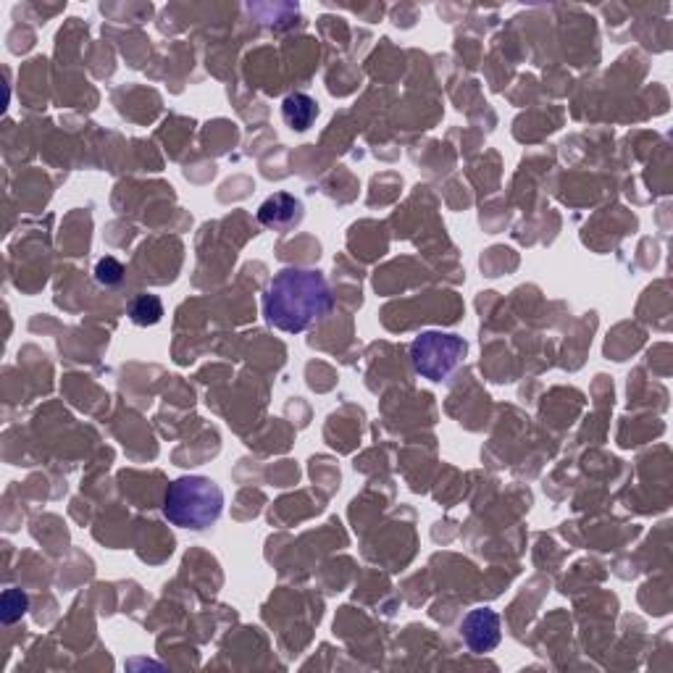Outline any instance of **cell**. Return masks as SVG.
Masks as SVG:
<instances>
[{"instance_id":"cell-7","label":"cell","mask_w":673,"mask_h":673,"mask_svg":"<svg viewBox=\"0 0 673 673\" xmlns=\"http://www.w3.org/2000/svg\"><path fill=\"white\" fill-rule=\"evenodd\" d=\"M127 316L135 321L137 326H156L163 319V303L156 295H137L132 303L127 305Z\"/></svg>"},{"instance_id":"cell-5","label":"cell","mask_w":673,"mask_h":673,"mask_svg":"<svg viewBox=\"0 0 673 673\" xmlns=\"http://www.w3.org/2000/svg\"><path fill=\"white\" fill-rule=\"evenodd\" d=\"M303 219V203L298 198H292L287 192H277L271 195L261 208H258V221L263 227L271 229H287L292 224H298Z\"/></svg>"},{"instance_id":"cell-9","label":"cell","mask_w":673,"mask_h":673,"mask_svg":"<svg viewBox=\"0 0 673 673\" xmlns=\"http://www.w3.org/2000/svg\"><path fill=\"white\" fill-rule=\"evenodd\" d=\"M95 279L100 284H106V287H114V284H119L124 279V266L111 256L100 258L98 266H95Z\"/></svg>"},{"instance_id":"cell-6","label":"cell","mask_w":673,"mask_h":673,"mask_svg":"<svg viewBox=\"0 0 673 673\" xmlns=\"http://www.w3.org/2000/svg\"><path fill=\"white\" fill-rule=\"evenodd\" d=\"M282 116L284 121H287V127H292L295 132H305V129L316 121V116H319V106H316V100L308 98V95L295 93L290 95V98H284Z\"/></svg>"},{"instance_id":"cell-4","label":"cell","mask_w":673,"mask_h":673,"mask_svg":"<svg viewBox=\"0 0 673 673\" xmlns=\"http://www.w3.org/2000/svg\"><path fill=\"white\" fill-rule=\"evenodd\" d=\"M463 639L471 652H492L500 645V616L489 608H476L463 618Z\"/></svg>"},{"instance_id":"cell-8","label":"cell","mask_w":673,"mask_h":673,"mask_svg":"<svg viewBox=\"0 0 673 673\" xmlns=\"http://www.w3.org/2000/svg\"><path fill=\"white\" fill-rule=\"evenodd\" d=\"M29 600L24 595L22 589H6L3 597H0V618H3V624H14L19 618L27 613Z\"/></svg>"},{"instance_id":"cell-3","label":"cell","mask_w":673,"mask_h":673,"mask_svg":"<svg viewBox=\"0 0 673 673\" xmlns=\"http://www.w3.org/2000/svg\"><path fill=\"white\" fill-rule=\"evenodd\" d=\"M468 345L458 334L424 332L411 345V363L429 382H442L466 358Z\"/></svg>"},{"instance_id":"cell-2","label":"cell","mask_w":673,"mask_h":673,"mask_svg":"<svg viewBox=\"0 0 673 673\" xmlns=\"http://www.w3.org/2000/svg\"><path fill=\"white\" fill-rule=\"evenodd\" d=\"M224 511V492L206 476H182L169 484L163 497V516L179 529H208Z\"/></svg>"},{"instance_id":"cell-1","label":"cell","mask_w":673,"mask_h":673,"mask_svg":"<svg viewBox=\"0 0 673 673\" xmlns=\"http://www.w3.org/2000/svg\"><path fill=\"white\" fill-rule=\"evenodd\" d=\"M332 308V292L319 271L284 269L263 295V316L274 329L300 334L321 321Z\"/></svg>"}]
</instances>
